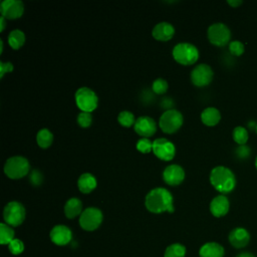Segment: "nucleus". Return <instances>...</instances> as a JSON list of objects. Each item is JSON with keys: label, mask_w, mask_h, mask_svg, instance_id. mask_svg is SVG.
Segmentation results:
<instances>
[{"label": "nucleus", "mask_w": 257, "mask_h": 257, "mask_svg": "<svg viewBox=\"0 0 257 257\" xmlns=\"http://www.w3.org/2000/svg\"><path fill=\"white\" fill-rule=\"evenodd\" d=\"M255 167H256V170H257V156H256V159H255Z\"/></svg>", "instance_id": "42"}, {"label": "nucleus", "mask_w": 257, "mask_h": 257, "mask_svg": "<svg viewBox=\"0 0 257 257\" xmlns=\"http://www.w3.org/2000/svg\"><path fill=\"white\" fill-rule=\"evenodd\" d=\"M0 44H1V47H0V52L3 51V41L0 40Z\"/></svg>", "instance_id": "41"}, {"label": "nucleus", "mask_w": 257, "mask_h": 257, "mask_svg": "<svg viewBox=\"0 0 257 257\" xmlns=\"http://www.w3.org/2000/svg\"><path fill=\"white\" fill-rule=\"evenodd\" d=\"M36 141L37 144L40 148L42 149H46L48 147L51 146L52 141H53V135L51 134V132L47 128H41L36 136Z\"/></svg>", "instance_id": "24"}, {"label": "nucleus", "mask_w": 257, "mask_h": 257, "mask_svg": "<svg viewBox=\"0 0 257 257\" xmlns=\"http://www.w3.org/2000/svg\"><path fill=\"white\" fill-rule=\"evenodd\" d=\"M102 221V213L99 209L90 207L82 211L79 217V225L86 231H93L99 227Z\"/></svg>", "instance_id": "9"}, {"label": "nucleus", "mask_w": 257, "mask_h": 257, "mask_svg": "<svg viewBox=\"0 0 257 257\" xmlns=\"http://www.w3.org/2000/svg\"><path fill=\"white\" fill-rule=\"evenodd\" d=\"M244 44L239 40H233L229 43V51L234 56H240L244 53Z\"/></svg>", "instance_id": "30"}, {"label": "nucleus", "mask_w": 257, "mask_h": 257, "mask_svg": "<svg viewBox=\"0 0 257 257\" xmlns=\"http://www.w3.org/2000/svg\"><path fill=\"white\" fill-rule=\"evenodd\" d=\"M8 248L9 251L13 254V255H19L20 253L23 252L24 250V244L21 240L19 239H13L9 244H8Z\"/></svg>", "instance_id": "33"}, {"label": "nucleus", "mask_w": 257, "mask_h": 257, "mask_svg": "<svg viewBox=\"0 0 257 257\" xmlns=\"http://www.w3.org/2000/svg\"><path fill=\"white\" fill-rule=\"evenodd\" d=\"M236 257H255V256L249 252H242L239 255H237Z\"/></svg>", "instance_id": "39"}, {"label": "nucleus", "mask_w": 257, "mask_h": 257, "mask_svg": "<svg viewBox=\"0 0 257 257\" xmlns=\"http://www.w3.org/2000/svg\"><path fill=\"white\" fill-rule=\"evenodd\" d=\"M227 3L231 6V7H233V8H237L238 6H240L243 2L241 1V0H228L227 1Z\"/></svg>", "instance_id": "38"}, {"label": "nucleus", "mask_w": 257, "mask_h": 257, "mask_svg": "<svg viewBox=\"0 0 257 257\" xmlns=\"http://www.w3.org/2000/svg\"><path fill=\"white\" fill-rule=\"evenodd\" d=\"M174 59L182 65L194 64L199 58V51L197 47L191 43H178L173 49Z\"/></svg>", "instance_id": "3"}, {"label": "nucleus", "mask_w": 257, "mask_h": 257, "mask_svg": "<svg viewBox=\"0 0 257 257\" xmlns=\"http://www.w3.org/2000/svg\"><path fill=\"white\" fill-rule=\"evenodd\" d=\"M42 180H43V177H42V174L38 171V170H33L31 173H30V177H29V181L30 183L33 185V186H40L41 183H42Z\"/></svg>", "instance_id": "34"}, {"label": "nucleus", "mask_w": 257, "mask_h": 257, "mask_svg": "<svg viewBox=\"0 0 257 257\" xmlns=\"http://www.w3.org/2000/svg\"><path fill=\"white\" fill-rule=\"evenodd\" d=\"M50 239L56 245H66L71 241L72 233L70 229L64 225H56L50 231Z\"/></svg>", "instance_id": "15"}, {"label": "nucleus", "mask_w": 257, "mask_h": 257, "mask_svg": "<svg viewBox=\"0 0 257 257\" xmlns=\"http://www.w3.org/2000/svg\"><path fill=\"white\" fill-rule=\"evenodd\" d=\"M213 76L214 72L211 66H209L206 63L198 64L194 67V69L191 72V80L193 84L199 87L210 84L211 81L213 80Z\"/></svg>", "instance_id": "10"}, {"label": "nucleus", "mask_w": 257, "mask_h": 257, "mask_svg": "<svg viewBox=\"0 0 257 257\" xmlns=\"http://www.w3.org/2000/svg\"><path fill=\"white\" fill-rule=\"evenodd\" d=\"M199 254L200 257H223L224 248L218 243L209 242L201 247Z\"/></svg>", "instance_id": "20"}, {"label": "nucleus", "mask_w": 257, "mask_h": 257, "mask_svg": "<svg viewBox=\"0 0 257 257\" xmlns=\"http://www.w3.org/2000/svg\"><path fill=\"white\" fill-rule=\"evenodd\" d=\"M169 84L167 82V80H165L164 78H157L152 85L153 91L157 94H163L168 90Z\"/></svg>", "instance_id": "29"}, {"label": "nucleus", "mask_w": 257, "mask_h": 257, "mask_svg": "<svg viewBox=\"0 0 257 257\" xmlns=\"http://www.w3.org/2000/svg\"><path fill=\"white\" fill-rule=\"evenodd\" d=\"M250 148L246 145L238 146V148L236 149V155L239 159H247L250 156Z\"/></svg>", "instance_id": "35"}, {"label": "nucleus", "mask_w": 257, "mask_h": 257, "mask_svg": "<svg viewBox=\"0 0 257 257\" xmlns=\"http://www.w3.org/2000/svg\"><path fill=\"white\" fill-rule=\"evenodd\" d=\"M228 238H229V242L233 247L243 248L249 243L250 234L245 228L237 227L230 232Z\"/></svg>", "instance_id": "17"}, {"label": "nucleus", "mask_w": 257, "mask_h": 257, "mask_svg": "<svg viewBox=\"0 0 257 257\" xmlns=\"http://www.w3.org/2000/svg\"><path fill=\"white\" fill-rule=\"evenodd\" d=\"M210 183L218 192L228 194L232 192L236 186V177L229 168L218 166L210 173Z\"/></svg>", "instance_id": "2"}, {"label": "nucleus", "mask_w": 257, "mask_h": 257, "mask_svg": "<svg viewBox=\"0 0 257 257\" xmlns=\"http://www.w3.org/2000/svg\"><path fill=\"white\" fill-rule=\"evenodd\" d=\"M14 238V231L13 229L5 224V223H1L0 224V243L2 245H6L9 244Z\"/></svg>", "instance_id": "25"}, {"label": "nucleus", "mask_w": 257, "mask_h": 257, "mask_svg": "<svg viewBox=\"0 0 257 257\" xmlns=\"http://www.w3.org/2000/svg\"><path fill=\"white\" fill-rule=\"evenodd\" d=\"M96 179L89 173L82 174L77 180V187L83 194H88L96 188Z\"/></svg>", "instance_id": "19"}, {"label": "nucleus", "mask_w": 257, "mask_h": 257, "mask_svg": "<svg viewBox=\"0 0 257 257\" xmlns=\"http://www.w3.org/2000/svg\"><path fill=\"white\" fill-rule=\"evenodd\" d=\"M162 106H164V107H166V108H169V109H171L170 107H172L173 106V101H172V99L171 98H168V97H166V98H164L163 100H162Z\"/></svg>", "instance_id": "37"}, {"label": "nucleus", "mask_w": 257, "mask_h": 257, "mask_svg": "<svg viewBox=\"0 0 257 257\" xmlns=\"http://www.w3.org/2000/svg\"><path fill=\"white\" fill-rule=\"evenodd\" d=\"M207 36L213 45L219 47L225 46L231 42V31L226 24L221 22L210 25L207 31Z\"/></svg>", "instance_id": "5"}, {"label": "nucleus", "mask_w": 257, "mask_h": 257, "mask_svg": "<svg viewBox=\"0 0 257 257\" xmlns=\"http://www.w3.org/2000/svg\"><path fill=\"white\" fill-rule=\"evenodd\" d=\"M0 11L5 19H17L24 12V4L20 0H4L0 4Z\"/></svg>", "instance_id": "12"}, {"label": "nucleus", "mask_w": 257, "mask_h": 257, "mask_svg": "<svg viewBox=\"0 0 257 257\" xmlns=\"http://www.w3.org/2000/svg\"><path fill=\"white\" fill-rule=\"evenodd\" d=\"M0 23H1V31H3L5 28V18L3 16H1L0 18Z\"/></svg>", "instance_id": "40"}, {"label": "nucleus", "mask_w": 257, "mask_h": 257, "mask_svg": "<svg viewBox=\"0 0 257 257\" xmlns=\"http://www.w3.org/2000/svg\"><path fill=\"white\" fill-rule=\"evenodd\" d=\"M183 124V115L177 109H167L160 117L159 125L166 134L176 133Z\"/></svg>", "instance_id": "6"}, {"label": "nucleus", "mask_w": 257, "mask_h": 257, "mask_svg": "<svg viewBox=\"0 0 257 257\" xmlns=\"http://www.w3.org/2000/svg\"><path fill=\"white\" fill-rule=\"evenodd\" d=\"M13 70V65L11 62H0V77H3L5 73L11 72Z\"/></svg>", "instance_id": "36"}, {"label": "nucleus", "mask_w": 257, "mask_h": 257, "mask_svg": "<svg viewBox=\"0 0 257 257\" xmlns=\"http://www.w3.org/2000/svg\"><path fill=\"white\" fill-rule=\"evenodd\" d=\"M3 218L7 225L19 226L25 219L24 206L16 201L9 202L4 208Z\"/></svg>", "instance_id": "8"}, {"label": "nucleus", "mask_w": 257, "mask_h": 257, "mask_svg": "<svg viewBox=\"0 0 257 257\" xmlns=\"http://www.w3.org/2000/svg\"><path fill=\"white\" fill-rule=\"evenodd\" d=\"M137 149L141 153L148 154L151 151H153V143L147 138H142L137 143Z\"/></svg>", "instance_id": "31"}, {"label": "nucleus", "mask_w": 257, "mask_h": 257, "mask_svg": "<svg viewBox=\"0 0 257 257\" xmlns=\"http://www.w3.org/2000/svg\"><path fill=\"white\" fill-rule=\"evenodd\" d=\"M221 119V113L216 107H207L201 113V120L208 126L216 125Z\"/></svg>", "instance_id": "21"}, {"label": "nucleus", "mask_w": 257, "mask_h": 257, "mask_svg": "<svg viewBox=\"0 0 257 257\" xmlns=\"http://www.w3.org/2000/svg\"><path fill=\"white\" fill-rule=\"evenodd\" d=\"M153 152L159 159L163 161H171L175 157L176 149L172 142L161 138L153 142Z\"/></svg>", "instance_id": "11"}, {"label": "nucleus", "mask_w": 257, "mask_h": 257, "mask_svg": "<svg viewBox=\"0 0 257 257\" xmlns=\"http://www.w3.org/2000/svg\"><path fill=\"white\" fill-rule=\"evenodd\" d=\"M232 136H233V140L236 144H238L239 146H242V145H246L247 141H248V132L247 130L244 127V126H236L234 130H233V133H232Z\"/></svg>", "instance_id": "26"}, {"label": "nucleus", "mask_w": 257, "mask_h": 257, "mask_svg": "<svg viewBox=\"0 0 257 257\" xmlns=\"http://www.w3.org/2000/svg\"><path fill=\"white\" fill-rule=\"evenodd\" d=\"M256 132H257V125H256Z\"/></svg>", "instance_id": "43"}, {"label": "nucleus", "mask_w": 257, "mask_h": 257, "mask_svg": "<svg viewBox=\"0 0 257 257\" xmlns=\"http://www.w3.org/2000/svg\"><path fill=\"white\" fill-rule=\"evenodd\" d=\"M75 102L81 111L91 112L96 108L98 98L92 89L88 87H80L75 92Z\"/></svg>", "instance_id": "7"}, {"label": "nucleus", "mask_w": 257, "mask_h": 257, "mask_svg": "<svg viewBox=\"0 0 257 257\" xmlns=\"http://www.w3.org/2000/svg\"><path fill=\"white\" fill-rule=\"evenodd\" d=\"M25 42V34L19 29L12 30L8 35V43L13 49H19Z\"/></svg>", "instance_id": "23"}, {"label": "nucleus", "mask_w": 257, "mask_h": 257, "mask_svg": "<svg viewBox=\"0 0 257 257\" xmlns=\"http://www.w3.org/2000/svg\"><path fill=\"white\" fill-rule=\"evenodd\" d=\"M175 33V28L169 22H160L158 23L152 31V35L155 39L159 41H168L170 40Z\"/></svg>", "instance_id": "18"}, {"label": "nucleus", "mask_w": 257, "mask_h": 257, "mask_svg": "<svg viewBox=\"0 0 257 257\" xmlns=\"http://www.w3.org/2000/svg\"><path fill=\"white\" fill-rule=\"evenodd\" d=\"M82 213V203L77 198H70L64 205V214L67 218L72 219Z\"/></svg>", "instance_id": "22"}, {"label": "nucleus", "mask_w": 257, "mask_h": 257, "mask_svg": "<svg viewBox=\"0 0 257 257\" xmlns=\"http://www.w3.org/2000/svg\"><path fill=\"white\" fill-rule=\"evenodd\" d=\"M135 132L144 138H149L153 136L157 131V124L155 120L150 116H140L136 119L134 124Z\"/></svg>", "instance_id": "13"}, {"label": "nucleus", "mask_w": 257, "mask_h": 257, "mask_svg": "<svg viewBox=\"0 0 257 257\" xmlns=\"http://www.w3.org/2000/svg\"><path fill=\"white\" fill-rule=\"evenodd\" d=\"M163 179L168 185H180L185 179V171L179 165H170L164 170Z\"/></svg>", "instance_id": "14"}, {"label": "nucleus", "mask_w": 257, "mask_h": 257, "mask_svg": "<svg viewBox=\"0 0 257 257\" xmlns=\"http://www.w3.org/2000/svg\"><path fill=\"white\" fill-rule=\"evenodd\" d=\"M92 122V116L90 112L81 111L77 115V123L81 127H88Z\"/></svg>", "instance_id": "32"}, {"label": "nucleus", "mask_w": 257, "mask_h": 257, "mask_svg": "<svg viewBox=\"0 0 257 257\" xmlns=\"http://www.w3.org/2000/svg\"><path fill=\"white\" fill-rule=\"evenodd\" d=\"M186 248L182 244H172L165 251V257H185Z\"/></svg>", "instance_id": "27"}, {"label": "nucleus", "mask_w": 257, "mask_h": 257, "mask_svg": "<svg viewBox=\"0 0 257 257\" xmlns=\"http://www.w3.org/2000/svg\"><path fill=\"white\" fill-rule=\"evenodd\" d=\"M145 205L150 212L156 214L174 212L173 196L165 188H156L151 190L146 196Z\"/></svg>", "instance_id": "1"}, {"label": "nucleus", "mask_w": 257, "mask_h": 257, "mask_svg": "<svg viewBox=\"0 0 257 257\" xmlns=\"http://www.w3.org/2000/svg\"><path fill=\"white\" fill-rule=\"evenodd\" d=\"M230 208V203L225 195L216 196L210 203V211L213 216L219 218L225 216Z\"/></svg>", "instance_id": "16"}, {"label": "nucleus", "mask_w": 257, "mask_h": 257, "mask_svg": "<svg viewBox=\"0 0 257 257\" xmlns=\"http://www.w3.org/2000/svg\"><path fill=\"white\" fill-rule=\"evenodd\" d=\"M117 120L122 126H126V127L135 124V122H136L135 115L131 111H127V110H123V111L119 112L118 116H117Z\"/></svg>", "instance_id": "28"}, {"label": "nucleus", "mask_w": 257, "mask_h": 257, "mask_svg": "<svg viewBox=\"0 0 257 257\" xmlns=\"http://www.w3.org/2000/svg\"><path fill=\"white\" fill-rule=\"evenodd\" d=\"M30 166L24 157L15 156L9 158L4 165V173L10 179H21L29 172Z\"/></svg>", "instance_id": "4"}]
</instances>
